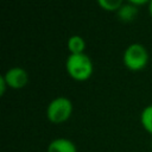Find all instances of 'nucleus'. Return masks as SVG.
<instances>
[{
  "label": "nucleus",
  "instance_id": "20e7f679",
  "mask_svg": "<svg viewBox=\"0 0 152 152\" xmlns=\"http://www.w3.org/2000/svg\"><path fill=\"white\" fill-rule=\"evenodd\" d=\"M4 76L7 82V86L13 89H21L28 82V75L26 70L19 66H13L8 69Z\"/></svg>",
  "mask_w": 152,
  "mask_h": 152
},
{
  "label": "nucleus",
  "instance_id": "423d86ee",
  "mask_svg": "<svg viewBox=\"0 0 152 152\" xmlns=\"http://www.w3.org/2000/svg\"><path fill=\"white\" fill-rule=\"evenodd\" d=\"M137 13H138L137 6H134V5H132L131 2H128V4H124V5L119 8V11H118V17H119V19H120L121 21L127 23V21L133 20V19L135 18Z\"/></svg>",
  "mask_w": 152,
  "mask_h": 152
},
{
  "label": "nucleus",
  "instance_id": "f03ea898",
  "mask_svg": "<svg viewBox=\"0 0 152 152\" xmlns=\"http://www.w3.org/2000/svg\"><path fill=\"white\" fill-rule=\"evenodd\" d=\"M122 61L129 70L138 71L146 66L148 62V53L144 45L139 43H133L128 45L124 51Z\"/></svg>",
  "mask_w": 152,
  "mask_h": 152
},
{
  "label": "nucleus",
  "instance_id": "9b49d317",
  "mask_svg": "<svg viewBox=\"0 0 152 152\" xmlns=\"http://www.w3.org/2000/svg\"><path fill=\"white\" fill-rule=\"evenodd\" d=\"M129 2H131L132 5H134V6H137V5H144V4H147V1H146V0H129Z\"/></svg>",
  "mask_w": 152,
  "mask_h": 152
},
{
  "label": "nucleus",
  "instance_id": "7ed1b4c3",
  "mask_svg": "<svg viewBox=\"0 0 152 152\" xmlns=\"http://www.w3.org/2000/svg\"><path fill=\"white\" fill-rule=\"evenodd\" d=\"M72 113V103L69 99L59 96L53 99L46 109L48 119L53 124H62L66 121Z\"/></svg>",
  "mask_w": 152,
  "mask_h": 152
},
{
  "label": "nucleus",
  "instance_id": "9d476101",
  "mask_svg": "<svg viewBox=\"0 0 152 152\" xmlns=\"http://www.w3.org/2000/svg\"><path fill=\"white\" fill-rule=\"evenodd\" d=\"M6 87H7V82L5 80V76L1 75L0 76V94H5V90H6Z\"/></svg>",
  "mask_w": 152,
  "mask_h": 152
},
{
  "label": "nucleus",
  "instance_id": "f8f14e48",
  "mask_svg": "<svg viewBox=\"0 0 152 152\" xmlns=\"http://www.w3.org/2000/svg\"><path fill=\"white\" fill-rule=\"evenodd\" d=\"M148 12H150V15L152 17V0L148 1Z\"/></svg>",
  "mask_w": 152,
  "mask_h": 152
},
{
  "label": "nucleus",
  "instance_id": "6e6552de",
  "mask_svg": "<svg viewBox=\"0 0 152 152\" xmlns=\"http://www.w3.org/2000/svg\"><path fill=\"white\" fill-rule=\"evenodd\" d=\"M140 121L144 126V128L152 134V104L147 106L142 109L140 115Z\"/></svg>",
  "mask_w": 152,
  "mask_h": 152
},
{
  "label": "nucleus",
  "instance_id": "1a4fd4ad",
  "mask_svg": "<svg viewBox=\"0 0 152 152\" xmlns=\"http://www.w3.org/2000/svg\"><path fill=\"white\" fill-rule=\"evenodd\" d=\"M99 5L106 11H119L124 4L120 0H99Z\"/></svg>",
  "mask_w": 152,
  "mask_h": 152
},
{
  "label": "nucleus",
  "instance_id": "0eeeda50",
  "mask_svg": "<svg viewBox=\"0 0 152 152\" xmlns=\"http://www.w3.org/2000/svg\"><path fill=\"white\" fill-rule=\"evenodd\" d=\"M66 45L70 53H83V50L86 48V42L81 36L74 34L68 39Z\"/></svg>",
  "mask_w": 152,
  "mask_h": 152
},
{
  "label": "nucleus",
  "instance_id": "f257e3e1",
  "mask_svg": "<svg viewBox=\"0 0 152 152\" xmlns=\"http://www.w3.org/2000/svg\"><path fill=\"white\" fill-rule=\"evenodd\" d=\"M65 68L68 74L76 81L88 80L93 72V63L86 53H70Z\"/></svg>",
  "mask_w": 152,
  "mask_h": 152
},
{
  "label": "nucleus",
  "instance_id": "39448f33",
  "mask_svg": "<svg viewBox=\"0 0 152 152\" xmlns=\"http://www.w3.org/2000/svg\"><path fill=\"white\" fill-rule=\"evenodd\" d=\"M48 152H77L75 144L65 138H57L48 146Z\"/></svg>",
  "mask_w": 152,
  "mask_h": 152
}]
</instances>
